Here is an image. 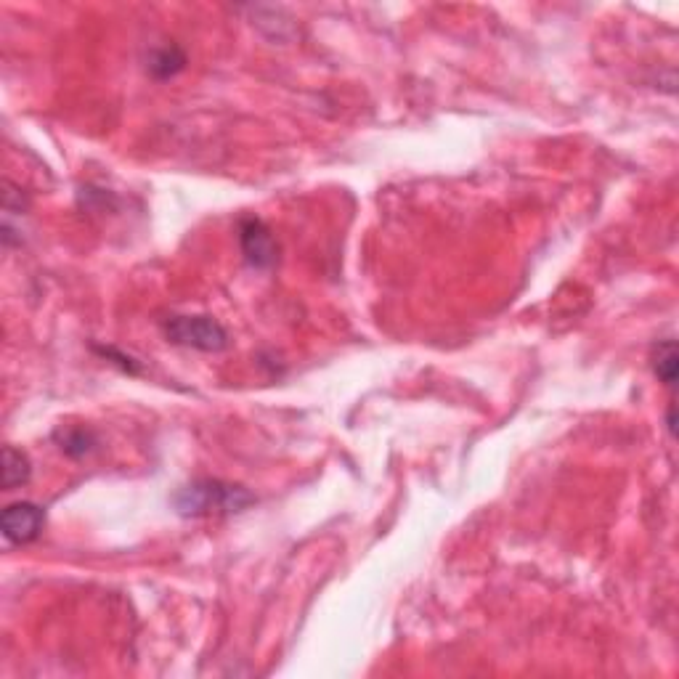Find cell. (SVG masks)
<instances>
[{
  "label": "cell",
  "instance_id": "obj_8",
  "mask_svg": "<svg viewBox=\"0 0 679 679\" xmlns=\"http://www.w3.org/2000/svg\"><path fill=\"white\" fill-rule=\"evenodd\" d=\"M186 64L184 54L178 48H162L157 54H152L149 59V69H152L154 77H173L176 72H181Z\"/></svg>",
  "mask_w": 679,
  "mask_h": 679
},
{
  "label": "cell",
  "instance_id": "obj_1",
  "mask_svg": "<svg viewBox=\"0 0 679 679\" xmlns=\"http://www.w3.org/2000/svg\"><path fill=\"white\" fill-rule=\"evenodd\" d=\"M176 510L184 518H207V515H231L247 510L255 496L242 486L223 481H194L176 494Z\"/></svg>",
  "mask_w": 679,
  "mask_h": 679
},
{
  "label": "cell",
  "instance_id": "obj_3",
  "mask_svg": "<svg viewBox=\"0 0 679 679\" xmlns=\"http://www.w3.org/2000/svg\"><path fill=\"white\" fill-rule=\"evenodd\" d=\"M46 528V512L32 502L8 504L0 518V531L11 544H32Z\"/></svg>",
  "mask_w": 679,
  "mask_h": 679
},
{
  "label": "cell",
  "instance_id": "obj_5",
  "mask_svg": "<svg viewBox=\"0 0 679 679\" xmlns=\"http://www.w3.org/2000/svg\"><path fill=\"white\" fill-rule=\"evenodd\" d=\"M32 465L30 457L24 451L14 449V446H6L3 449V489L14 491L19 486L30 481Z\"/></svg>",
  "mask_w": 679,
  "mask_h": 679
},
{
  "label": "cell",
  "instance_id": "obj_4",
  "mask_svg": "<svg viewBox=\"0 0 679 679\" xmlns=\"http://www.w3.org/2000/svg\"><path fill=\"white\" fill-rule=\"evenodd\" d=\"M239 247H242V255L252 268H271L276 263V255H279V247H276L271 231L258 218H245L239 223Z\"/></svg>",
  "mask_w": 679,
  "mask_h": 679
},
{
  "label": "cell",
  "instance_id": "obj_6",
  "mask_svg": "<svg viewBox=\"0 0 679 679\" xmlns=\"http://www.w3.org/2000/svg\"><path fill=\"white\" fill-rule=\"evenodd\" d=\"M653 372L666 388H674V382H677V343L674 340H664V343L656 345Z\"/></svg>",
  "mask_w": 679,
  "mask_h": 679
},
{
  "label": "cell",
  "instance_id": "obj_7",
  "mask_svg": "<svg viewBox=\"0 0 679 679\" xmlns=\"http://www.w3.org/2000/svg\"><path fill=\"white\" fill-rule=\"evenodd\" d=\"M56 438H59V449H62L64 454H69V457H85V454H91L93 446H96L93 433L85 428L62 430Z\"/></svg>",
  "mask_w": 679,
  "mask_h": 679
},
{
  "label": "cell",
  "instance_id": "obj_2",
  "mask_svg": "<svg viewBox=\"0 0 679 679\" xmlns=\"http://www.w3.org/2000/svg\"><path fill=\"white\" fill-rule=\"evenodd\" d=\"M170 343L202 353H221L229 348V332L210 316H170L162 324Z\"/></svg>",
  "mask_w": 679,
  "mask_h": 679
}]
</instances>
